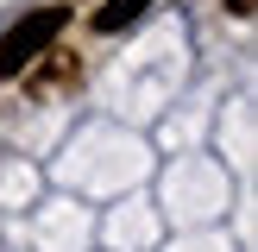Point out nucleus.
<instances>
[{
    "mask_svg": "<svg viewBox=\"0 0 258 252\" xmlns=\"http://www.w3.org/2000/svg\"><path fill=\"white\" fill-rule=\"evenodd\" d=\"M76 76H82L76 50H44V57L25 70V95H32V101H50V95H63V88H76Z\"/></svg>",
    "mask_w": 258,
    "mask_h": 252,
    "instance_id": "obj_2",
    "label": "nucleus"
},
{
    "mask_svg": "<svg viewBox=\"0 0 258 252\" xmlns=\"http://www.w3.org/2000/svg\"><path fill=\"white\" fill-rule=\"evenodd\" d=\"M145 13H151V0H107V7L95 13V32L113 38V32H126V25H139Z\"/></svg>",
    "mask_w": 258,
    "mask_h": 252,
    "instance_id": "obj_3",
    "label": "nucleus"
},
{
    "mask_svg": "<svg viewBox=\"0 0 258 252\" xmlns=\"http://www.w3.org/2000/svg\"><path fill=\"white\" fill-rule=\"evenodd\" d=\"M252 7H258V0H227V13H233V19H252Z\"/></svg>",
    "mask_w": 258,
    "mask_h": 252,
    "instance_id": "obj_4",
    "label": "nucleus"
},
{
    "mask_svg": "<svg viewBox=\"0 0 258 252\" xmlns=\"http://www.w3.org/2000/svg\"><path fill=\"white\" fill-rule=\"evenodd\" d=\"M63 25H70V7H38V13H25V19L0 38V76H25L63 38Z\"/></svg>",
    "mask_w": 258,
    "mask_h": 252,
    "instance_id": "obj_1",
    "label": "nucleus"
}]
</instances>
